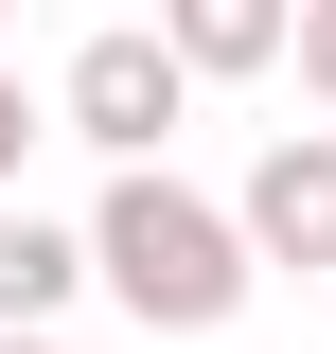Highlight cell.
<instances>
[{
	"instance_id": "6da1fadb",
	"label": "cell",
	"mask_w": 336,
	"mask_h": 354,
	"mask_svg": "<svg viewBox=\"0 0 336 354\" xmlns=\"http://www.w3.org/2000/svg\"><path fill=\"white\" fill-rule=\"evenodd\" d=\"M248 213H212L195 177H160V160H124L106 177V213H88V283L142 319V337H212V319L248 301Z\"/></svg>"
},
{
	"instance_id": "7a4b0ae2",
	"label": "cell",
	"mask_w": 336,
	"mask_h": 354,
	"mask_svg": "<svg viewBox=\"0 0 336 354\" xmlns=\"http://www.w3.org/2000/svg\"><path fill=\"white\" fill-rule=\"evenodd\" d=\"M195 88H212L195 53H177L160 18H124V36H88V53H71V88H53V124H71V142H106V160H160Z\"/></svg>"
},
{
	"instance_id": "3957f363",
	"label": "cell",
	"mask_w": 336,
	"mask_h": 354,
	"mask_svg": "<svg viewBox=\"0 0 336 354\" xmlns=\"http://www.w3.org/2000/svg\"><path fill=\"white\" fill-rule=\"evenodd\" d=\"M230 213H248V248H265V266H336V124H301V142H265Z\"/></svg>"
},
{
	"instance_id": "277c9868",
	"label": "cell",
	"mask_w": 336,
	"mask_h": 354,
	"mask_svg": "<svg viewBox=\"0 0 336 354\" xmlns=\"http://www.w3.org/2000/svg\"><path fill=\"white\" fill-rule=\"evenodd\" d=\"M160 36L195 53V71H283L301 53V0H160Z\"/></svg>"
},
{
	"instance_id": "5b68a950",
	"label": "cell",
	"mask_w": 336,
	"mask_h": 354,
	"mask_svg": "<svg viewBox=\"0 0 336 354\" xmlns=\"http://www.w3.org/2000/svg\"><path fill=\"white\" fill-rule=\"evenodd\" d=\"M88 283V230H53V213H18V195H0V319H53Z\"/></svg>"
},
{
	"instance_id": "8992f818",
	"label": "cell",
	"mask_w": 336,
	"mask_h": 354,
	"mask_svg": "<svg viewBox=\"0 0 336 354\" xmlns=\"http://www.w3.org/2000/svg\"><path fill=\"white\" fill-rule=\"evenodd\" d=\"M36 142H53V106L18 88V53H0V195H18V160H36Z\"/></svg>"
},
{
	"instance_id": "52a82bcc",
	"label": "cell",
	"mask_w": 336,
	"mask_h": 354,
	"mask_svg": "<svg viewBox=\"0 0 336 354\" xmlns=\"http://www.w3.org/2000/svg\"><path fill=\"white\" fill-rule=\"evenodd\" d=\"M301 88L336 106V0H301Z\"/></svg>"
},
{
	"instance_id": "ba28073f",
	"label": "cell",
	"mask_w": 336,
	"mask_h": 354,
	"mask_svg": "<svg viewBox=\"0 0 336 354\" xmlns=\"http://www.w3.org/2000/svg\"><path fill=\"white\" fill-rule=\"evenodd\" d=\"M0 354H53V319H0Z\"/></svg>"
},
{
	"instance_id": "9c48e42d",
	"label": "cell",
	"mask_w": 336,
	"mask_h": 354,
	"mask_svg": "<svg viewBox=\"0 0 336 354\" xmlns=\"http://www.w3.org/2000/svg\"><path fill=\"white\" fill-rule=\"evenodd\" d=\"M0 18H18V0H0Z\"/></svg>"
}]
</instances>
